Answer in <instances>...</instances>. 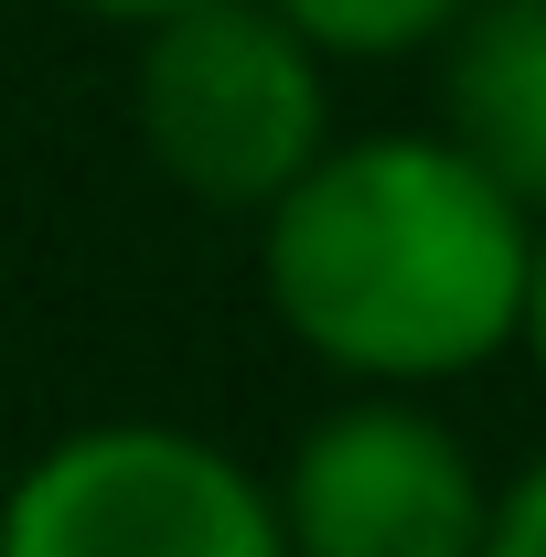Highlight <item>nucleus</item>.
<instances>
[{
  "label": "nucleus",
  "instance_id": "nucleus-5",
  "mask_svg": "<svg viewBox=\"0 0 546 557\" xmlns=\"http://www.w3.org/2000/svg\"><path fill=\"white\" fill-rule=\"evenodd\" d=\"M439 139L546 214V0H472L439 44Z\"/></svg>",
  "mask_w": 546,
  "mask_h": 557
},
{
  "label": "nucleus",
  "instance_id": "nucleus-2",
  "mask_svg": "<svg viewBox=\"0 0 546 557\" xmlns=\"http://www.w3.org/2000/svg\"><path fill=\"white\" fill-rule=\"evenodd\" d=\"M129 119L172 194L214 214H258L333 139V65L269 0H183L139 22Z\"/></svg>",
  "mask_w": 546,
  "mask_h": 557
},
{
  "label": "nucleus",
  "instance_id": "nucleus-6",
  "mask_svg": "<svg viewBox=\"0 0 546 557\" xmlns=\"http://www.w3.org/2000/svg\"><path fill=\"white\" fill-rule=\"evenodd\" d=\"M269 11L322 65H397V54H429L472 0H269Z\"/></svg>",
  "mask_w": 546,
  "mask_h": 557
},
{
  "label": "nucleus",
  "instance_id": "nucleus-7",
  "mask_svg": "<svg viewBox=\"0 0 546 557\" xmlns=\"http://www.w3.org/2000/svg\"><path fill=\"white\" fill-rule=\"evenodd\" d=\"M482 557H546V450L493 483V515H482Z\"/></svg>",
  "mask_w": 546,
  "mask_h": 557
},
{
  "label": "nucleus",
  "instance_id": "nucleus-8",
  "mask_svg": "<svg viewBox=\"0 0 546 557\" xmlns=\"http://www.w3.org/2000/svg\"><path fill=\"white\" fill-rule=\"evenodd\" d=\"M514 344L536 354V375H546V214H536V258H525V322H514Z\"/></svg>",
  "mask_w": 546,
  "mask_h": 557
},
{
  "label": "nucleus",
  "instance_id": "nucleus-3",
  "mask_svg": "<svg viewBox=\"0 0 546 557\" xmlns=\"http://www.w3.org/2000/svg\"><path fill=\"white\" fill-rule=\"evenodd\" d=\"M0 557H289L269 483L172 418H86L0 493Z\"/></svg>",
  "mask_w": 546,
  "mask_h": 557
},
{
  "label": "nucleus",
  "instance_id": "nucleus-4",
  "mask_svg": "<svg viewBox=\"0 0 546 557\" xmlns=\"http://www.w3.org/2000/svg\"><path fill=\"white\" fill-rule=\"evenodd\" d=\"M269 504L289 557H482L493 483L429 397L353 386L289 440Z\"/></svg>",
  "mask_w": 546,
  "mask_h": 557
},
{
  "label": "nucleus",
  "instance_id": "nucleus-9",
  "mask_svg": "<svg viewBox=\"0 0 546 557\" xmlns=\"http://www.w3.org/2000/svg\"><path fill=\"white\" fill-rule=\"evenodd\" d=\"M75 11H86V22H129V33H139V22H161V11H183V0H75Z\"/></svg>",
  "mask_w": 546,
  "mask_h": 557
},
{
  "label": "nucleus",
  "instance_id": "nucleus-1",
  "mask_svg": "<svg viewBox=\"0 0 546 557\" xmlns=\"http://www.w3.org/2000/svg\"><path fill=\"white\" fill-rule=\"evenodd\" d=\"M536 214L439 129L322 139L258 205V289L343 386H461L525 322Z\"/></svg>",
  "mask_w": 546,
  "mask_h": 557
}]
</instances>
